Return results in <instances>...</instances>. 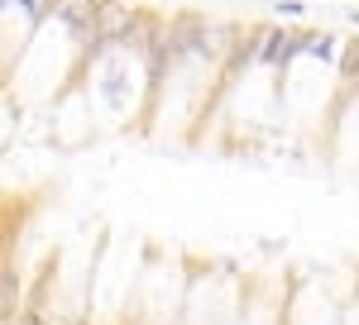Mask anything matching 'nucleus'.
<instances>
[{
    "label": "nucleus",
    "mask_w": 359,
    "mask_h": 325,
    "mask_svg": "<svg viewBox=\"0 0 359 325\" xmlns=\"http://www.w3.org/2000/svg\"><path fill=\"white\" fill-rule=\"evenodd\" d=\"M254 62H259V29H240L235 43H230L225 57H221V81H235L240 72H249Z\"/></svg>",
    "instance_id": "obj_4"
},
{
    "label": "nucleus",
    "mask_w": 359,
    "mask_h": 325,
    "mask_svg": "<svg viewBox=\"0 0 359 325\" xmlns=\"http://www.w3.org/2000/svg\"><path fill=\"white\" fill-rule=\"evenodd\" d=\"M25 306H29L25 277H20V268H15L10 258H0V325H15Z\"/></svg>",
    "instance_id": "obj_3"
},
{
    "label": "nucleus",
    "mask_w": 359,
    "mask_h": 325,
    "mask_svg": "<svg viewBox=\"0 0 359 325\" xmlns=\"http://www.w3.org/2000/svg\"><path fill=\"white\" fill-rule=\"evenodd\" d=\"M335 62H340V77H345V86H359V39H355V43H345Z\"/></svg>",
    "instance_id": "obj_6"
},
{
    "label": "nucleus",
    "mask_w": 359,
    "mask_h": 325,
    "mask_svg": "<svg viewBox=\"0 0 359 325\" xmlns=\"http://www.w3.org/2000/svg\"><path fill=\"white\" fill-rule=\"evenodd\" d=\"M5 10H15V0H0V15H5Z\"/></svg>",
    "instance_id": "obj_9"
},
{
    "label": "nucleus",
    "mask_w": 359,
    "mask_h": 325,
    "mask_svg": "<svg viewBox=\"0 0 359 325\" xmlns=\"http://www.w3.org/2000/svg\"><path fill=\"white\" fill-rule=\"evenodd\" d=\"M15 325H48V316H43V306H25Z\"/></svg>",
    "instance_id": "obj_8"
},
{
    "label": "nucleus",
    "mask_w": 359,
    "mask_h": 325,
    "mask_svg": "<svg viewBox=\"0 0 359 325\" xmlns=\"http://www.w3.org/2000/svg\"><path fill=\"white\" fill-rule=\"evenodd\" d=\"M273 15H278V20H302L306 5H302V0H273Z\"/></svg>",
    "instance_id": "obj_7"
},
{
    "label": "nucleus",
    "mask_w": 359,
    "mask_h": 325,
    "mask_svg": "<svg viewBox=\"0 0 359 325\" xmlns=\"http://www.w3.org/2000/svg\"><path fill=\"white\" fill-rule=\"evenodd\" d=\"M297 53H302V34H297V29H283V25L259 29V62H264V67H278V72H283Z\"/></svg>",
    "instance_id": "obj_2"
},
{
    "label": "nucleus",
    "mask_w": 359,
    "mask_h": 325,
    "mask_svg": "<svg viewBox=\"0 0 359 325\" xmlns=\"http://www.w3.org/2000/svg\"><path fill=\"white\" fill-rule=\"evenodd\" d=\"M335 48H340V43H335L331 34H302V53L306 57H340Z\"/></svg>",
    "instance_id": "obj_5"
},
{
    "label": "nucleus",
    "mask_w": 359,
    "mask_h": 325,
    "mask_svg": "<svg viewBox=\"0 0 359 325\" xmlns=\"http://www.w3.org/2000/svg\"><path fill=\"white\" fill-rule=\"evenodd\" d=\"M135 5H125V0H96V20H91V34L101 39V43H111V48H120L125 43V34H130V25H135Z\"/></svg>",
    "instance_id": "obj_1"
},
{
    "label": "nucleus",
    "mask_w": 359,
    "mask_h": 325,
    "mask_svg": "<svg viewBox=\"0 0 359 325\" xmlns=\"http://www.w3.org/2000/svg\"><path fill=\"white\" fill-rule=\"evenodd\" d=\"M350 25H355V29H359V10H350Z\"/></svg>",
    "instance_id": "obj_10"
}]
</instances>
